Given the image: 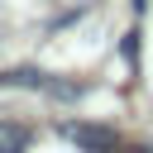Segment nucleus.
Here are the masks:
<instances>
[{"label": "nucleus", "instance_id": "obj_1", "mask_svg": "<svg viewBox=\"0 0 153 153\" xmlns=\"http://www.w3.org/2000/svg\"><path fill=\"white\" fill-rule=\"evenodd\" d=\"M29 148V129L14 120H0V153H24Z\"/></svg>", "mask_w": 153, "mask_h": 153}, {"label": "nucleus", "instance_id": "obj_2", "mask_svg": "<svg viewBox=\"0 0 153 153\" xmlns=\"http://www.w3.org/2000/svg\"><path fill=\"white\" fill-rule=\"evenodd\" d=\"M67 139H76V143H86L91 153H96V148H115V143H120V139H115L110 129H76V124L67 129Z\"/></svg>", "mask_w": 153, "mask_h": 153}]
</instances>
